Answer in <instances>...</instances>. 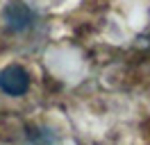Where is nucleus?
I'll list each match as a JSON object with an SVG mask.
<instances>
[{"label":"nucleus","mask_w":150,"mask_h":145,"mask_svg":"<svg viewBox=\"0 0 150 145\" xmlns=\"http://www.w3.org/2000/svg\"><path fill=\"white\" fill-rule=\"evenodd\" d=\"M30 86V75L25 68H21V66H7L5 70L0 72V89L5 91L7 95H14V98H18L23 95Z\"/></svg>","instance_id":"nucleus-1"},{"label":"nucleus","mask_w":150,"mask_h":145,"mask_svg":"<svg viewBox=\"0 0 150 145\" xmlns=\"http://www.w3.org/2000/svg\"><path fill=\"white\" fill-rule=\"evenodd\" d=\"M2 18H5V23H7V27L11 32H21V30H28L32 25L34 14L23 2H9L5 7V11H2Z\"/></svg>","instance_id":"nucleus-2"}]
</instances>
